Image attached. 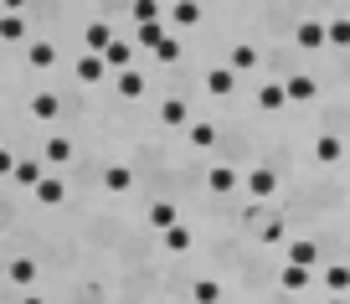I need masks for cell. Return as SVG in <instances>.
I'll return each mask as SVG.
<instances>
[{
  "label": "cell",
  "mask_w": 350,
  "mask_h": 304,
  "mask_svg": "<svg viewBox=\"0 0 350 304\" xmlns=\"http://www.w3.org/2000/svg\"><path fill=\"white\" fill-rule=\"evenodd\" d=\"M103 62H109L113 73H129V67H134V47L113 36V47H109V52H103Z\"/></svg>",
  "instance_id": "15"
},
{
  "label": "cell",
  "mask_w": 350,
  "mask_h": 304,
  "mask_svg": "<svg viewBox=\"0 0 350 304\" xmlns=\"http://www.w3.org/2000/svg\"><path fill=\"white\" fill-rule=\"evenodd\" d=\"M160 238H165V248H170V253H186L191 242H196V238H191V227H186V222H175V227H170V232H160Z\"/></svg>",
  "instance_id": "28"
},
{
  "label": "cell",
  "mask_w": 350,
  "mask_h": 304,
  "mask_svg": "<svg viewBox=\"0 0 350 304\" xmlns=\"http://www.w3.org/2000/svg\"><path fill=\"white\" fill-rule=\"evenodd\" d=\"M329 47H350V16H335V21H329Z\"/></svg>",
  "instance_id": "32"
},
{
  "label": "cell",
  "mask_w": 350,
  "mask_h": 304,
  "mask_svg": "<svg viewBox=\"0 0 350 304\" xmlns=\"http://www.w3.org/2000/svg\"><path fill=\"white\" fill-rule=\"evenodd\" d=\"M319 283H325L329 294H350V268L345 263H329V268L319 273Z\"/></svg>",
  "instance_id": "19"
},
{
  "label": "cell",
  "mask_w": 350,
  "mask_h": 304,
  "mask_svg": "<svg viewBox=\"0 0 350 304\" xmlns=\"http://www.w3.org/2000/svg\"><path fill=\"white\" fill-rule=\"evenodd\" d=\"M294 42L304 47V52H319V47H329V21H299Z\"/></svg>",
  "instance_id": "3"
},
{
  "label": "cell",
  "mask_w": 350,
  "mask_h": 304,
  "mask_svg": "<svg viewBox=\"0 0 350 304\" xmlns=\"http://www.w3.org/2000/svg\"><path fill=\"white\" fill-rule=\"evenodd\" d=\"M288 263L314 268V263H319V242H314V238H288Z\"/></svg>",
  "instance_id": "11"
},
{
  "label": "cell",
  "mask_w": 350,
  "mask_h": 304,
  "mask_svg": "<svg viewBox=\"0 0 350 304\" xmlns=\"http://www.w3.org/2000/svg\"><path fill=\"white\" fill-rule=\"evenodd\" d=\"M186 134H191V144H196V150H211V144H217V124H206V119H196Z\"/></svg>",
  "instance_id": "30"
},
{
  "label": "cell",
  "mask_w": 350,
  "mask_h": 304,
  "mask_svg": "<svg viewBox=\"0 0 350 304\" xmlns=\"http://www.w3.org/2000/svg\"><path fill=\"white\" fill-rule=\"evenodd\" d=\"M72 73H77V83H88V88H93V83H103V77H109L113 67L103 62L98 52H83V57H77V67H72Z\"/></svg>",
  "instance_id": "2"
},
{
  "label": "cell",
  "mask_w": 350,
  "mask_h": 304,
  "mask_svg": "<svg viewBox=\"0 0 350 304\" xmlns=\"http://www.w3.org/2000/svg\"><path fill=\"white\" fill-rule=\"evenodd\" d=\"M227 67H232V73H252V67H258V47H252V42H237Z\"/></svg>",
  "instance_id": "22"
},
{
  "label": "cell",
  "mask_w": 350,
  "mask_h": 304,
  "mask_svg": "<svg viewBox=\"0 0 350 304\" xmlns=\"http://www.w3.org/2000/svg\"><path fill=\"white\" fill-rule=\"evenodd\" d=\"M31 196H36V201H42V207H62V201H67V186L57 181V175H46V181L36 186Z\"/></svg>",
  "instance_id": "13"
},
{
  "label": "cell",
  "mask_w": 350,
  "mask_h": 304,
  "mask_svg": "<svg viewBox=\"0 0 350 304\" xmlns=\"http://www.w3.org/2000/svg\"><path fill=\"white\" fill-rule=\"evenodd\" d=\"M134 36H139V47H144V52H160V47H165V36H170V26H165V21H150V26H139Z\"/></svg>",
  "instance_id": "18"
},
{
  "label": "cell",
  "mask_w": 350,
  "mask_h": 304,
  "mask_svg": "<svg viewBox=\"0 0 350 304\" xmlns=\"http://www.w3.org/2000/svg\"><path fill=\"white\" fill-rule=\"evenodd\" d=\"M284 103H288V88L284 83H262L258 88V109L262 114H284Z\"/></svg>",
  "instance_id": "8"
},
{
  "label": "cell",
  "mask_w": 350,
  "mask_h": 304,
  "mask_svg": "<svg viewBox=\"0 0 350 304\" xmlns=\"http://www.w3.org/2000/svg\"><path fill=\"white\" fill-rule=\"evenodd\" d=\"M258 238H262V242H288V232H284V222H262Z\"/></svg>",
  "instance_id": "34"
},
{
  "label": "cell",
  "mask_w": 350,
  "mask_h": 304,
  "mask_svg": "<svg viewBox=\"0 0 350 304\" xmlns=\"http://www.w3.org/2000/svg\"><path fill=\"white\" fill-rule=\"evenodd\" d=\"M170 21H175V31H180V26H196L201 21V0H175V5H170Z\"/></svg>",
  "instance_id": "20"
},
{
  "label": "cell",
  "mask_w": 350,
  "mask_h": 304,
  "mask_svg": "<svg viewBox=\"0 0 350 304\" xmlns=\"http://www.w3.org/2000/svg\"><path fill=\"white\" fill-rule=\"evenodd\" d=\"M345 191H350V181H345Z\"/></svg>",
  "instance_id": "38"
},
{
  "label": "cell",
  "mask_w": 350,
  "mask_h": 304,
  "mask_svg": "<svg viewBox=\"0 0 350 304\" xmlns=\"http://www.w3.org/2000/svg\"><path fill=\"white\" fill-rule=\"evenodd\" d=\"M0 5H5V11H21V5H26V0H0Z\"/></svg>",
  "instance_id": "36"
},
{
  "label": "cell",
  "mask_w": 350,
  "mask_h": 304,
  "mask_svg": "<svg viewBox=\"0 0 350 304\" xmlns=\"http://www.w3.org/2000/svg\"><path fill=\"white\" fill-rule=\"evenodd\" d=\"M109 47H113V26L109 21H93V26H88V31H83V52H109Z\"/></svg>",
  "instance_id": "6"
},
{
  "label": "cell",
  "mask_w": 350,
  "mask_h": 304,
  "mask_svg": "<svg viewBox=\"0 0 350 304\" xmlns=\"http://www.w3.org/2000/svg\"><path fill=\"white\" fill-rule=\"evenodd\" d=\"M42 160H46V165H67V160H72V140H62V134H52V140L42 144Z\"/></svg>",
  "instance_id": "17"
},
{
  "label": "cell",
  "mask_w": 350,
  "mask_h": 304,
  "mask_svg": "<svg viewBox=\"0 0 350 304\" xmlns=\"http://www.w3.org/2000/svg\"><path fill=\"white\" fill-rule=\"evenodd\" d=\"M232 88H237V73H232V67H211L206 73V93L211 98H232Z\"/></svg>",
  "instance_id": "10"
},
{
  "label": "cell",
  "mask_w": 350,
  "mask_h": 304,
  "mask_svg": "<svg viewBox=\"0 0 350 304\" xmlns=\"http://www.w3.org/2000/svg\"><path fill=\"white\" fill-rule=\"evenodd\" d=\"M26 62H31L36 73H42V67H57V47L52 42H31L26 47Z\"/></svg>",
  "instance_id": "24"
},
{
  "label": "cell",
  "mask_w": 350,
  "mask_h": 304,
  "mask_svg": "<svg viewBox=\"0 0 350 304\" xmlns=\"http://www.w3.org/2000/svg\"><path fill=\"white\" fill-rule=\"evenodd\" d=\"M314 160L319 165H340L345 160V140H340V134H319L314 140Z\"/></svg>",
  "instance_id": "7"
},
{
  "label": "cell",
  "mask_w": 350,
  "mask_h": 304,
  "mask_svg": "<svg viewBox=\"0 0 350 304\" xmlns=\"http://www.w3.org/2000/svg\"><path fill=\"white\" fill-rule=\"evenodd\" d=\"M175 222H180V217H175V201H154V207H150V227H160V232H170V227H175Z\"/></svg>",
  "instance_id": "25"
},
{
  "label": "cell",
  "mask_w": 350,
  "mask_h": 304,
  "mask_svg": "<svg viewBox=\"0 0 350 304\" xmlns=\"http://www.w3.org/2000/svg\"><path fill=\"white\" fill-rule=\"evenodd\" d=\"M5 279H11V283H21V289H26V283H36V263H31V258H11Z\"/></svg>",
  "instance_id": "27"
},
{
  "label": "cell",
  "mask_w": 350,
  "mask_h": 304,
  "mask_svg": "<svg viewBox=\"0 0 350 304\" xmlns=\"http://www.w3.org/2000/svg\"><path fill=\"white\" fill-rule=\"evenodd\" d=\"M113 88H119V98H144V88H150V83H144V73H134V67H129V73L113 77Z\"/></svg>",
  "instance_id": "21"
},
{
  "label": "cell",
  "mask_w": 350,
  "mask_h": 304,
  "mask_svg": "<svg viewBox=\"0 0 350 304\" xmlns=\"http://www.w3.org/2000/svg\"><path fill=\"white\" fill-rule=\"evenodd\" d=\"M160 21V0H134V26H150Z\"/></svg>",
  "instance_id": "31"
},
{
  "label": "cell",
  "mask_w": 350,
  "mask_h": 304,
  "mask_svg": "<svg viewBox=\"0 0 350 304\" xmlns=\"http://www.w3.org/2000/svg\"><path fill=\"white\" fill-rule=\"evenodd\" d=\"M129 186H134V170H129V165H109V170H103V191L124 196Z\"/></svg>",
  "instance_id": "16"
},
{
  "label": "cell",
  "mask_w": 350,
  "mask_h": 304,
  "mask_svg": "<svg viewBox=\"0 0 350 304\" xmlns=\"http://www.w3.org/2000/svg\"><path fill=\"white\" fill-rule=\"evenodd\" d=\"M154 62H180V36H165V47L154 52Z\"/></svg>",
  "instance_id": "33"
},
{
  "label": "cell",
  "mask_w": 350,
  "mask_h": 304,
  "mask_svg": "<svg viewBox=\"0 0 350 304\" xmlns=\"http://www.w3.org/2000/svg\"><path fill=\"white\" fill-rule=\"evenodd\" d=\"M160 124H165V129H191L186 98H165V103H160Z\"/></svg>",
  "instance_id": "5"
},
{
  "label": "cell",
  "mask_w": 350,
  "mask_h": 304,
  "mask_svg": "<svg viewBox=\"0 0 350 304\" xmlns=\"http://www.w3.org/2000/svg\"><path fill=\"white\" fill-rule=\"evenodd\" d=\"M191 299L196 304H221V283L217 279H196L191 283Z\"/></svg>",
  "instance_id": "26"
},
{
  "label": "cell",
  "mask_w": 350,
  "mask_h": 304,
  "mask_svg": "<svg viewBox=\"0 0 350 304\" xmlns=\"http://www.w3.org/2000/svg\"><path fill=\"white\" fill-rule=\"evenodd\" d=\"M325 304H350V294H329V299Z\"/></svg>",
  "instance_id": "35"
},
{
  "label": "cell",
  "mask_w": 350,
  "mask_h": 304,
  "mask_svg": "<svg viewBox=\"0 0 350 304\" xmlns=\"http://www.w3.org/2000/svg\"><path fill=\"white\" fill-rule=\"evenodd\" d=\"M11 181H16V186H26V191H36V186L46 181V175H42V160H21V165H16V175H11Z\"/></svg>",
  "instance_id": "23"
},
{
  "label": "cell",
  "mask_w": 350,
  "mask_h": 304,
  "mask_svg": "<svg viewBox=\"0 0 350 304\" xmlns=\"http://www.w3.org/2000/svg\"><path fill=\"white\" fill-rule=\"evenodd\" d=\"M57 114H62L57 93H36V98H31V119H57Z\"/></svg>",
  "instance_id": "29"
},
{
  "label": "cell",
  "mask_w": 350,
  "mask_h": 304,
  "mask_svg": "<svg viewBox=\"0 0 350 304\" xmlns=\"http://www.w3.org/2000/svg\"><path fill=\"white\" fill-rule=\"evenodd\" d=\"M0 42H5V47H21V42H26V21H21V11H5V21H0Z\"/></svg>",
  "instance_id": "14"
},
{
  "label": "cell",
  "mask_w": 350,
  "mask_h": 304,
  "mask_svg": "<svg viewBox=\"0 0 350 304\" xmlns=\"http://www.w3.org/2000/svg\"><path fill=\"white\" fill-rule=\"evenodd\" d=\"M242 186H247V196H258V201H268V196L278 191V175L268 170V165H258V170H247V181H242Z\"/></svg>",
  "instance_id": "4"
},
{
  "label": "cell",
  "mask_w": 350,
  "mask_h": 304,
  "mask_svg": "<svg viewBox=\"0 0 350 304\" xmlns=\"http://www.w3.org/2000/svg\"><path fill=\"white\" fill-rule=\"evenodd\" d=\"M314 279H319V273L304 268V263H284V273H278V289H284V294H304Z\"/></svg>",
  "instance_id": "1"
},
{
  "label": "cell",
  "mask_w": 350,
  "mask_h": 304,
  "mask_svg": "<svg viewBox=\"0 0 350 304\" xmlns=\"http://www.w3.org/2000/svg\"><path fill=\"white\" fill-rule=\"evenodd\" d=\"M26 304H42V299H26Z\"/></svg>",
  "instance_id": "37"
},
{
  "label": "cell",
  "mask_w": 350,
  "mask_h": 304,
  "mask_svg": "<svg viewBox=\"0 0 350 304\" xmlns=\"http://www.w3.org/2000/svg\"><path fill=\"white\" fill-rule=\"evenodd\" d=\"M284 88H288V103H309V98H314V77L309 73H288Z\"/></svg>",
  "instance_id": "12"
},
{
  "label": "cell",
  "mask_w": 350,
  "mask_h": 304,
  "mask_svg": "<svg viewBox=\"0 0 350 304\" xmlns=\"http://www.w3.org/2000/svg\"><path fill=\"white\" fill-rule=\"evenodd\" d=\"M206 186H211L217 196H232L242 181H237V170H232V165H211V170H206Z\"/></svg>",
  "instance_id": "9"
}]
</instances>
